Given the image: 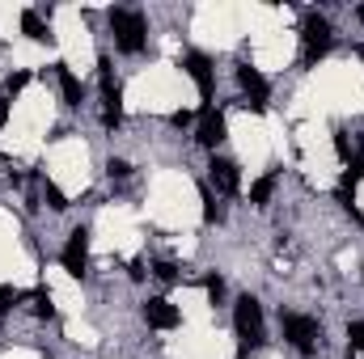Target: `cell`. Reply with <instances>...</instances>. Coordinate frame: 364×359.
I'll return each instance as SVG.
<instances>
[{
    "label": "cell",
    "mask_w": 364,
    "mask_h": 359,
    "mask_svg": "<svg viewBox=\"0 0 364 359\" xmlns=\"http://www.w3.org/2000/svg\"><path fill=\"white\" fill-rule=\"evenodd\" d=\"M21 34L34 38V43H51V30H47V21H43L38 9H26V13H21Z\"/></svg>",
    "instance_id": "4fadbf2b"
},
{
    "label": "cell",
    "mask_w": 364,
    "mask_h": 359,
    "mask_svg": "<svg viewBox=\"0 0 364 359\" xmlns=\"http://www.w3.org/2000/svg\"><path fill=\"white\" fill-rule=\"evenodd\" d=\"M208 182H212L220 194H237V190H242V174H237V165H233L229 157H212V165H208Z\"/></svg>",
    "instance_id": "30bf717a"
},
{
    "label": "cell",
    "mask_w": 364,
    "mask_h": 359,
    "mask_svg": "<svg viewBox=\"0 0 364 359\" xmlns=\"http://www.w3.org/2000/svg\"><path fill=\"white\" fill-rule=\"evenodd\" d=\"M348 338H352V355L364 359V321H352V326H348ZM352 355H348V359H352Z\"/></svg>",
    "instance_id": "ffe728a7"
},
{
    "label": "cell",
    "mask_w": 364,
    "mask_h": 359,
    "mask_svg": "<svg viewBox=\"0 0 364 359\" xmlns=\"http://www.w3.org/2000/svg\"><path fill=\"white\" fill-rule=\"evenodd\" d=\"M203 220H208V224H220V220H225V211L216 207V199H212L208 186H203Z\"/></svg>",
    "instance_id": "ac0fdd59"
},
{
    "label": "cell",
    "mask_w": 364,
    "mask_h": 359,
    "mask_svg": "<svg viewBox=\"0 0 364 359\" xmlns=\"http://www.w3.org/2000/svg\"><path fill=\"white\" fill-rule=\"evenodd\" d=\"M60 263H64V270H68L73 279H85V270H90V228H85V224L68 233V245H64Z\"/></svg>",
    "instance_id": "8992f818"
},
{
    "label": "cell",
    "mask_w": 364,
    "mask_h": 359,
    "mask_svg": "<svg viewBox=\"0 0 364 359\" xmlns=\"http://www.w3.org/2000/svg\"><path fill=\"white\" fill-rule=\"evenodd\" d=\"M106 21H110L114 47H119L123 55H140V51H144V43H149V21H144L140 9H110Z\"/></svg>",
    "instance_id": "6da1fadb"
},
{
    "label": "cell",
    "mask_w": 364,
    "mask_h": 359,
    "mask_svg": "<svg viewBox=\"0 0 364 359\" xmlns=\"http://www.w3.org/2000/svg\"><path fill=\"white\" fill-rule=\"evenodd\" d=\"M55 77H60V93H64V106H81V97H85V89H81L77 72H73L68 64H55Z\"/></svg>",
    "instance_id": "7c38bea8"
},
{
    "label": "cell",
    "mask_w": 364,
    "mask_h": 359,
    "mask_svg": "<svg viewBox=\"0 0 364 359\" xmlns=\"http://www.w3.org/2000/svg\"><path fill=\"white\" fill-rule=\"evenodd\" d=\"M30 309H34V317L51 321V317H55V304H51V287H34V292H30Z\"/></svg>",
    "instance_id": "9a60e30c"
},
{
    "label": "cell",
    "mask_w": 364,
    "mask_h": 359,
    "mask_svg": "<svg viewBox=\"0 0 364 359\" xmlns=\"http://www.w3.org/2000/svg\"><path fill=\"white\" fill-rule=\"evenodd\" d=\"M225 131H229V127H225V114L212 110V106H203V110H199V123H195V140H199L203 148H216V144L225 140Z\"/></svg>",
    "instance_id": "9c48e42d"
},
{
    "label": "cell",
    "mask_w": 364,
    "mask_h": 359,
    "mask_svg": "<svg viewBox=\"0 0 364 359\" xmlns=\"http://www.w3.org/2000/svg\"><path fill=\"white\" fill-rule=\"evenodd\" d=\"M182 72L195 81V89H199V97H203V101L212 97V89H216V77H212V60H208L203 51H186V55H182Z\"/></svg>",
    "instance_id": "52a82bcc"
},
{
    "label": "cell",
    "mask_w": 364,
    "mask_h": 359,
    "mask_svg": "<svg viewBox=\"0 0 364 359\" xmlns=\"http://www.w3.org/2000/svg\"><path fill=\"white\" fill-rule=\"evenodd\" d=\"M97 85H102V123L114 131V127L123 123V93H119L114 68H110V60H106V55L97 60Z\"/></svg>",
    "instance_id": "5b68a950"
},
{
    "label": "cell",
    "mask_w": 364,
    "mask_h": 359,
    "mask_svg": "<svg viewBox=\"0 0 364 359\" xmlns=\"http://www.w3.org/2000/svg\"><path fill=\"white\" fill-rule=\"evenodd\" d=\"M279 330H284L288 347H296L301 355H314L318 343H322V326L305 313H279Z\"/></svg>",
    "instance_id": "277c9868"
},
{
    "label": "cell",
    "mask_w": 364,
    "mask_h": 359,
    "mask_svg": "<svg viewBox=\"0 0 364 359\" xmlns=\"http://www.w3.org/2000/svg\"><path fill=\"white\" fill-rule=\"evenodd\" d=\"M144 321H149L153 330H174V326H178V309H174L166 296H153V300H144Z\"/></svg>",
    "instance_id": "8fae6325"
},
{
    "label": "cell",
    "mask_w": 364,
    "mask_h": 359,
    "mask_svg": "<svg viewBox=\"0 0 364 359\" xmlns=\"http://www.w3.org/2000/svg\"><path fill=\"white\" fill-rule=\"evenodd\" d=\"M335 153L352 165V144H348V131H335Z\"/></svg>",
    "instance_id": "cb8c5ba5"
},
{
    "label": "cell",
    "mask_w": 364,
    "mask_h": 359,
    "mask_svg": "<svg viewBox=\"0 0 364 359\" xmlns=\"http://www.w3.org/2000/svg\"><path fill=\"white\" fill-rule=\"evenodd\" d=\"M237 85H242V93L250 97L246 106H255V110H267V97H272V89H267V81H263V72L259 68H250V64H237Z\"/></svg>",
    "instance_id": "ba28073f"
},
{
    "label": "cell",
    "mask_w": 364,
    "mask_h": 359,
    "mask_svg": "<svg viewBox=\"0 0 364 359\" xmlns=\"http://www.w3.org/2000/svg\"><path fill=\"white\" fill-rule=\"evenodd\" d=\"M203 287H208V300H212V304H220V300H225V279H220L216 270H212V275H203Z\"/></svg>",
    "instance_id": "e0dca14e"
},
{
    "label": "cell",
    "mask_w": 364,
    "mask_h": 359,
    "mask_svg": "<svg viewBox=\"0 0 364 359\" xmlns=\"http://www.w3.org/2000/svg\"><path fill=\"white\" fill-rule=\"evenodd\" d=\"M233 330H237L242 355L263 343V304L255 296H237V304H233Z\"/></svg>",
    "instance_id": "3957f363"
},
{
    "label": "cell",
    "mask_w": 364,
    "mask_h": 359,
    "mask_svg": "<svg viewBox=\"0 0 364 359\" xmlns=\"http://www.w3.org/2000/svg\"><path fill=\"white\" fill-rule=\"evenodd\" d=\"M4 123H9V101L0 97V127H4Z\"/></svg>",
    "instance_id": "484cf974"
},
{
    "label": "cell",
    "mask_w": 364,
    "mask_h": 359,
    "mask_svg": "<svg viewBox=\"0 0 364 359\" xmlns=\"http://www.w3.org/2000/svg\"><path fill=\"white\" fill-rule=\"evenodd\" d=\"M275 186H279V170H272L267 178H259L255 186H250V203H255V207H267L272 194H275Z\"/></svg>",
    "instance_id": "5bb4252c"
},
{
    "label": "cell",
    "mask_w": 364,
    "mask_h": 359,
    "mask_svg": "<svg viewBox=\"0 0 364 359\" xmlns=\"http://www.w3.org/2000/svg\"><path fill=\"white\" fill-rule=\"evenodd\" d=\"M106 174H110V182L119 178H132V161H123V157H110V161H106Z\"/></svg>",
    "instance_id": "d6986e66"
},
{
    "label": "cell",
    "mask_w": 364,
    "mask_h": 359,
    "mask_svg": "<svg viewBox=\"0 0 364 359\" xmlns=\"http://www.w3.org/2000/svg\"><path fill=\"white\" fill-rule=\"evenodd\" d=\"M153 275H157L161 283H178V267H174V263H153Z\"/></svg>",
    "instance_id": "603a6c76"
},
{
    "label": "cell",
    "mask_w": 364,
    "mask_h": 359,
    "mask_svg": "<svg viewBox=\"0 0 364 359\" xmlns=\"http://www.w3.org/2000/svg\"><path fill=\"white\" fill-rule=\"evenodd\" d=\"M43 199H47V207H51V211H68V194H64L55 182H43Z\"/></svg>",
    "instance_id": "2e32d148"
},
{
    "label": "cell",
    "mask_w": 364,
    "mask_h": 359,
    "mask_svg": "<svg viewBox=\"0 0 364 359\" xmlns=\"http://www.w3.org/2000/svg\"><path fill=\"white\" fill-rule=\"evenodd\" d=\"M26 85H30V72H9V81H4V93L13 97V93H21Z\"/></svg>",
    "instance_id": "7402d4cb"
},
{
    "label": "cell",
    "mask_w": 364,
    "mask_h": 359,
    "mask_svg": "<svg viewBox=\"0 0 364 359\" xmlns=\"http://www.w3.org/2000/svg\"><path fill=\"white\" fill-rule=\"evenodd\" d=\"M13 304H21V292H17V287H9V283H0V317H4Z\"/></svg>",
    "instance_id": "44dd1931"
},
{
    "label": "cell",
    "mask_w": 364,
    "mask_h": 359,
    "mask_svg": "<svg viewBox=\"0 0 364 359\" xmlns=\"http://www.w3.org/2000/svg\"><path fill=\"white\" fill-rule=\"evenodd\" d=\"M170 123H174V127H191V110H174Z\"/></svg>",
    "instance_id": "d4e9b609"
},
{
    "label": "cell",
    "mask_w": 364,
    "mask_h": 359,
    "mask_svg": "<svg viewBox=\"0 0 364 359\" xmlns=\"http://www.w3.org/2000/svg\"><path fill=\"white\" fill-rule=\"evenodd\" d=\"M331 43H335L331 21H326L322 13H305V26H301V64L314 68V64L331 51Z\"/></svg>",
    "instance_id": "7a4b0ae2"
}]
</instances>
